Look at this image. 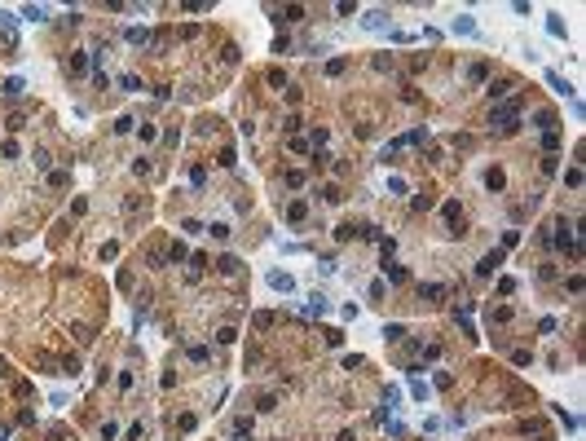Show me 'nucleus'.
Masks as SVG:
<instances>
[{
  "label": "nucleus",
  "instance_id": "obj_1",
  "mask_svg": "<svg viewBox=\"0 0 586 441\" xmlns=\"http://www.w3.org/2000/svg\"><path fill=\"white\" fill-rule=\"evenodd\" d=\"M520 106H524V97H511V102H502L498 110H494V115H489V124H502V128H516V115H520Z\"/></svg>",
  "mask_w": 586,
  "mask_h": 441
},
{
  "label": "nucleus",
  "instance_id": "obj_2",
  "mask_svg": "<svg viewBox=\"0 0 586 441\" xmlns=\"http://www.w3.org/2000/svg\"><path fill=\"white\" fill-rule=\"evenodd\" d=\"M265 283H269L273 291H282V296H291V291H295V278L282 274V269H269V274H265Z\"/></svg>",
  "mask_w": 586,
  "mask_h": 441
},
{
  "label": "nucleus",
  "instance_id": "obj_3",
  "mask_svg": "<svg viewBox=\"0 0 586 441\" xmlns=\"http://www.w3.org/2000/svg\"><path fill=\"white\" fill-rule=\"evenodd\" d=\"M498 265H502V247H494V252H489V256H480L476 274H480V278H489V274H494V269H498Z\"/></svg>",
  "mask_w": 586,
  "mask_h": 441
},
{
  "label": "nucleus",
  "instance_id": "obj_4",
  "mask_svg": "<svg viewBox=\"0 0 586 441\" xmlns=\"http://www.w3.org/2000/svg\"><path fill=\"white\" fill-rule=\"evenodd\" d=\"M326 309H331V305H326V296H322V291H313V296H309V305H304V313H309V318H322Z\"/></svg>",
  "mask_w": 586,
  "mask_h": 441
},
{
  "label": "nucleus",
  "instance_id": "obj_5",
  "mask_svg": "<svg viewBox=\"0 0 586 441\" xmlns=\"http://www.w3.org/2000/svg\"><path fill=\"white\" fill-rule=\"evenodd\" d=\"M361 27H370V31H379V27H388V13H383V9H370L366 18H361Z\"/></svg>",
  "mask_w": 586,
  "mask_h": 441
},
{
  "label": "nucleus",
  "instance_id": "obj_6",
  "mask_svg": "<svg viewBox=\"0 0 586 441\" xmlns=\"http://www.w3.org/2000/svg\"><path fill=\"white\" fill-rule=\"evenodd\" d=\"M304 216H309V203H304V198H295L291 208H287V221H291V225H300Z\"/></svg>",
  "mask_w": 586,
  "mask_h": 441
},
{
  "label": "nucleus",
  "instance_id": "obj_7",
  "mask_svg": "<svg viewBox=\"0 0 586 441\" xmlns=\"http://www.w3.org/2000/svg\"><path fill=\"white\" fill-rule=\"evenodd\" d=\"M383 340H388V344H401V340H406V327H401V322H388V327H383Z\"/></svg>",
  "mask_w": 586,
  "mask_h": 441
},
{
  "label": "nucleus",
  "instance_id": "obj_8",
  "mask_svg": "<svg viewBox=\"0 0 586 441\" xmlns=\"http://www.w3.org/2000/svg\"><path fill=\"white\" fill-rule=\"evenodd\" d=\"M547 84H551L555 93H560V97H573V88H569V84H564L560 75H555V71H547Z\"/></svg>",
  "mask_w": 586,
  "mask_h": 441
},
{
  "label": "nucleus",
  "instance_id": "obj_9",
  "mask_svg": "<svg viewBox=\"0 0 586 441\" xmlns=\"http://www.w3.org/2000/svg\"><path fill=\"white\" fill-rule=\"evenodd\" d=\"M22 88H27V84L13 75V79H5V84H0V93H5V97H22Z\"/></svg>",
  "mask_w": 586,
  "mask_h": 441
},
{
  "label": "nucleus",
  "instance_id": "obj_10",
  "mask_svg": "<svg viewBox=\"0 0 586 441\" xmlns=\"http://www.w3.org/2000/svg\"><path fill=\"white\" fill-rule=\"evenodd\" d=\"M22 18H31V22H44V18H49V9H44V5H27V9H22Z\"/></svg>",
  "mask_w": 586,
  "mask_h": 441
},
{
  "label": "nucleus",
  "instance_id": "obj_11",
  "mask_svg": "<svg viewBox=\"0 0 586 441\" xmlns=\"http://www.w3.org/2000/svg\"><path fill=\"white\" fill-rule=\"evenodd\" d=\"M542 150H547V154L560 150V132H555V128H551V132H542Z\"/></svg>",
  "mask_w": 586,
  "mask_h": 441
},
{
  "label": "nucleus",
  "instance_id": "obj_12",
  "mask_svg": "<svg viewBox=\"0 0 586 441\" xmlns=\"http://www.w3.org/2000/svg\"><path fill=\"white\" fill-rule=\"evenodd\" d=\"M419 296H423V300H441V296H445V287H436V283H423V287H419Z\"/></svg>",
  "mask_w": 586,
  "mask_h": 441
},
{
  "label": "nucleus",
  "instance_id": "obj_13",
  "mask_svg": "<svg viewBox=\"0 0 586 441\" xmlns=\"http://www.w3.org/2000/svg\"><path fill=\"white\" fill-rule=\"evenodd\" d=\"M128 44H150V31L146 27H128Z\"/></svg>",
  "mask_w": 586,
  "mask_h": 441
},
{
  "label": "nucleus",
  "instance_id": "obj_14",
  "mask_svg": "<svg viewBox=\"0 0 586 441\" xmlns=\"http://www.w3.org/2000/svg\"><path fill=\"white\" fill-rule=\"evenodd\" d=\"M383 274H388V283H406V278H410L401 265H383Z\"/></svg>",
  "mask_w": 586,
  "mask_h": 441
},
{
  "label": "nucleus",
  "instance_id": "obj_15",
  "mask_svg": "<svg viewBox=\"0 0 586 441\" xmlns=\"http://www.w3.org/2000/svg\"><path fill=\"white\" fill-rule=\"evenodd\" d=\"M502 181H507V176H502L498 168H489V172H485V186H489V190H502Z\"/></svg>",
  "mask_w": 586,
  "mask_h": 441
},
{
  "label": "nucleus",
  "instance_id": "obj_16",
  "mask_svg": "<svg viewBox=\"0 0 586 441\" xmlns=\"http://www.w3.org/2000/svg\"><path fill=\"white\" fill-rule=\"evenodd\" d=\"M454 31H458V35H472V31H476V22L463 13V18H454Z\"/></svg>",
  "mask_w": 586,
  "mask_h": 441
},
{
  "label": "nucleus",
  "instance_id": "obj_17",
  "mask_svg": "<svg viewBox=\"0 0 586 441\" xmlns=\"http://www.w3.org/2000/svg\"><path fill=\"white\" fill-rule=\"evenodd\" d=\"M88 66H93V62H88V57H84V53H75V57H71V75H84V71H88Z\"/></svg>",
  "mask_w": 586,
  "mask_h": 441
},
{
  "label": "nucleus",
  "instance_id": "obj_18",
  "mask_svg": "<svg viewBox=\"0 0 586 441\" xmlns=\"http://www.w3.org/2000/svg\"><path fill=\"white\" fill-rule=\"evenodd\" d=\"M216 269H220V274H238V260H234V256H220Z\"/></svg>",
  "mask_w": 586,
  "mask_h": 441
},
{
  "label": "nucleus",
  "instance_id": "obj_19",
  "mask_svg": "<svg viewBox=\"0 0 586 441\" xmlns=\"http://www.w3.org/2000/svg\"><path fill=\"white\" fill-rule=\"evenodd\" d=\"M273 406H278V397H273V393H265V397H260V402H256V410H260V415H269V410H273Z\"/></svg>",
  "mask_w": 586,
  "mask_h": 441
},
{
  "label": "nucleus",
  "instance_id": "obj_20",
  "mask_svg": "<svg viewBox=\"0 0 586 441\" xmlns=\"http://www.w3.org/2000/svg\"><path fill=\"white\" fill-rule=\"evenodd\" d=\"M168 260H172V265H181V260H190V252H185L181 243H172V252H168Z\"/></svg>",
  "mask_w": 586,
  "mask_h": 441
},
{
  "label": "nucleus",
  "instance_id": "obj_21",
  "mask_svg": "<svg viewBox=\"0 0 586 441\" xmlns=\"http://www.w3.org/2000/svg\"><path fill=\"white\" fill-rule=\"evenodd\" d=\"M300 18H304L300 5H287V9H282V22H300Z\"/></svg>",
  "mask_w": 586,
  "mask_h": 441
},
{
  "label": "nucleus",
  "instance_id": "obj_22",
  "mask_svg": "<svg viewBox=\"0 0 586 441\" xmlns=\"http://www.w3.org/2000/svg\"><path fill=\"white\" fill-rule=\"evenodd\" d=\"M547 31H551L555 40H564V22H560V18H547Z\"/></svg>",
  "mask_w": 586,
  "mask_h": 441
},
{
  "label": "nucleus",
  "instance_id": "obj_23",
  "mask_svg": "<svg viewBox=\"0 0 586 441\" xmlns=\"http://www.w3.org/2000/svg\"><path fill=\"white\" fill-rule=\"evenodd\" d=\"M361 362H366V357H361V353H348V357H344V371H357Z\"/></svg>",
  "mask_w": 586,
  "mask_h": 441
},
{
  "label": "nucleus",
  "instance_id": "obj_24",
  "mask_svg": "<svg viewBox=\"0 0 586 441\" xmlns=\"http://www.w3.org/2000/svg\"><path fill=\"white\" fill-rule=\"evenodd\" d=\"M564 181H569L573 190H582V168H569V176H564Z\"/></svg>",
  "mask_w": 586,
  "mask_h": 441
},
{
  "label": "nucleus",
  "instance_id": "obj_25",
  "mask_svg": "<svg viewBox=\"0 0 586 441\" xmlns=\"http://www.w3.org/2000/svg\"><path fill=\"white\" fill-rule=\"evenodd\" d=\"M467 75H472V79H476V84H480V79L489 75V66H485V62H476V66H472V71H467Z\"/></svg>",
  "mask_w": 586,
  "mask_h": 441
},
{
  "label": "nucleus",
  "instance_id": "obj_26",
  "mask_svg": "<svg viewBox=\"0 0 586 441\" xmlns=\"http://www.w3.org/2000/svg\"><path fill=\"white\" fill-rule=\"evenodd\" d=\"M119 84H124V88H128V93H142V79H137V75H124V79H119Z\"/></svg>",
  "mask_w": 586,
  "mask_h": 441
},
{
  "label": "nucleus",
  "instance_id": "obj_27",
  "mask_svg": "<svg viewBox=\"0 0 586 441\" xmlns=\"http://www.w3.org/2000/svg\"><path fill=\"white\" fill-rule=\"evenodd\" d=\"M353 234H357V225H339V230H335V238H339V243H348Z\"/></svg>",
  "mask_w": 586,
  "mask_h": 441
},
{
  "label": "nucleus",
  "instance_id": "obj_28",
  "mask_svg": "<svg viewBox=\"0 0 586 441\" xmlns=\"http://www.w3.org/2000/svg\"><path fill=\"white\" fill-rule=\"evenodd\" d=\"M410 393L419 397V402H428V384H423V379H414V384H410Z\"/></svg>",
  "mask_w": 586,
  "mask_h": 441
},
{
  "label": "nucleus",
  "instance_id": "obj_29",
  "mask_svg": "<svg viewBox=\"0 0 586 441\" xmlns=\"http://www.w3.org/2000/svg\"><path fill=\"white\" fill-rule=\"evenodd\" d=\"M62 375H71V379L79 375V362H75V357H66V362H62Z\"/></svg>",
  "mask_w": 586,
  "mask_h": 441
},
{
  "label": "nucleus",
  "instance_id": "obj_30",
  "mask_svg": "<svg viewBox=\"0 0 586 441\" xmlns=\"http://www.w3.org/2000/svg\"><path fill=\"white\" fill-rule=\"evenodd\" d=\"M0 379H9V362L5 357H0Z\"/></svg>",
  "mask_w": 586,
  "mask_h": 441
}]
</instances>
